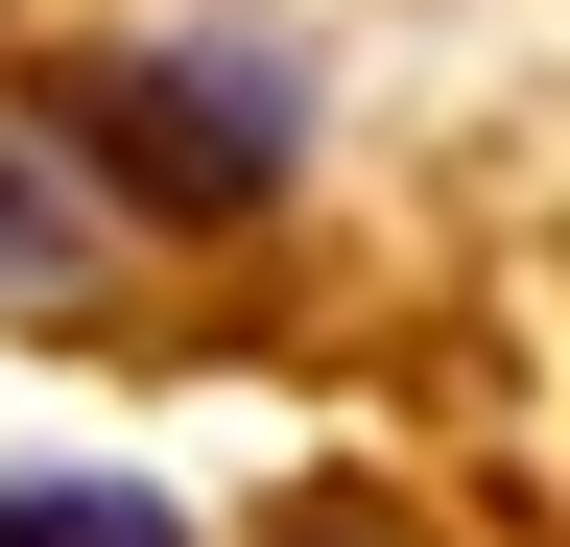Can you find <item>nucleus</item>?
<instances>
[{"mask_svg": "<svg viewBox=\"0 0 570 547\" xmlns=\"http://www.w3.org/2000/svg\"><path fill=\"white\" fill-rule=\"evenodd\" d=\"M285 547H381V524H285Z\"/></svg>", "mask_w": 570, "mask_h": 547, "instance_id": "nucleus-4", "label": "nucleus"}, {"mask_svg": "<svg viewBox=\"0 0 570 547\" xmlns=\"http://www.w3.org/2000/svg\"><path fill=\"white\" fill-rule=\"evenodd\" d=\"M119 262V215H96V167L48 144V119H0V310H71Z\"/></svg>", "mask_w": 570, "mask_h": 547, "instance_id": "nucleus-2", "label": "nucleus"}, {"mask_svg": "<svg viewBox=\"0 0 570 547\" xmlns=\"http://www.w3.org/2000/svg\"><path fill=\"white\" fill-rule=\"evenodd\" d=\"M0 547H190V524H167V476L96 452V476H0Z\"/></svg>", "mask_w": 570, "mask_h": 547, "instance_id": "nucleus-3", "label": "nucleus"}, {"mask_svg": "<svg viewBox=\"0 0 570 547\" xmlns=\"http://www.w3.org/2000/svg\"><path fill=\"white\" fill-rule=\"evenodd\" d=\"M48 144L96 167V215H119V191H167V215H262V191L309 167V72H285L262 25H190V48H96V96H71Z\"/></svg>", "mask_w": 570, "mask_h": 547, "instance_id": "nucleus-1", "label": "nucleus"}]
</instances>
